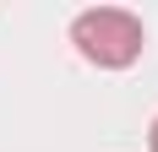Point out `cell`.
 <instances>
[{"label": "cell", "mask_w": 158, "mask_h": 152, "mask_svg": "<svg viewBox=\"0 0 158 152\" xmlns=\"http://www.w3.org/2000/svg\"><path fill=\"white\" fill-rule=\"evenodd\" d=\"M142 22L131 11H120V6H93V11H82L77 22H71V44H77L82 60L104 65V71H120V65H131L136 54H142Z\"/></svg>", "instance_id": "obj_1"}, {"label": "cell", "mask_w": 158, "mask_h": 152, "mask_svg": "<svg viewBox=\"0 0 158 152\" xmlns=\"http://www.w3.org/2000/svg\"><path fill=\"white\" fill-rule=\"evenodd\" d=\"M153 152H158V120H153Z\"/></svg>", "instance_id": "obj_2"}]
</instances>
